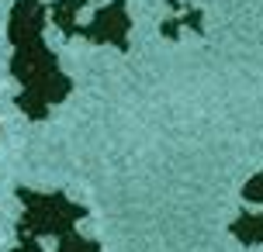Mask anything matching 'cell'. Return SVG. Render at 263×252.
Wrapping results in <instances>:
<instances>
[{
    "label": "cell",
    "instance_id": "obj_2",
    "mask_svg": "<svg viewBox=\"0 0 263 252\" xmlns=\"http://www.w3.org/2000/svg\"><path fill=\"white\" fill-rule=\"evenodd\" d=\"M55 242H59L55 252H101V249H97V242L80 239L77 232H69V235H63V239H55Z\"/></svg>",
    "mask_w": 263,
    "mask_h": 252
},
{
    "label": "cell",
    "instance_id": "obj_1",
    "mask_svg": "<svg viewBox=\"0 0 263 252\" xmlns=\"http://www.w3.org/2000/svg\"><path fill=\"white\" fill-rule=\"evenodd\" d=\"M21 200H25V218H21V239H42V235H55L63 239L73 232L83 211L77 204H69L59 194H31V190H21Z\"/></svg>",
    "mask_w": 263,
    "mask_h": 252
},
{
    "label": "cell",
    "instance_id": "obj_3",
    "mask_svg": "<svg viewBox=\"0 0 263 252\" xmlns=\"http://www.w3.org/2000/svg\"><path fill=\"white\" fill-rule=\"evenodd\" d=\"M14 252H45V249L39 245V239H21V245H17Z\"/></svg>",
    "mask_w": 263,
    "mask_h": 252
}]
</instances>
